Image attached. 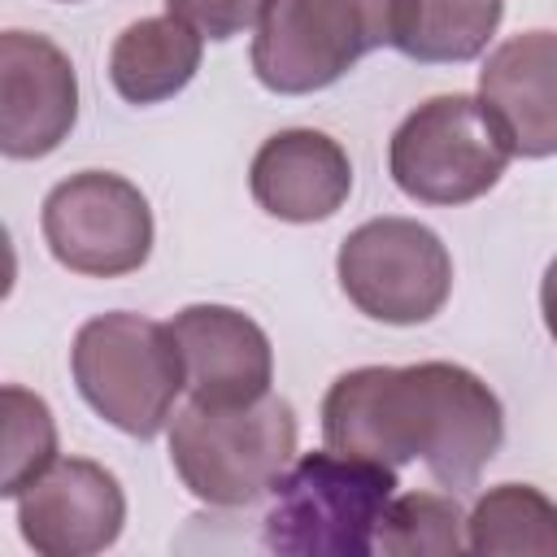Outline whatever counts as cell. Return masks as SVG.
<instances>
[{"label": "cell", "mask_w": 557, "mask_h": 557, "mask_svg": "<svg viewBox=\"0 0 557 557\" xmlns=\"http://www.w3.org/2000/svg\"><path fill=\"white\" fill-rule=\"evenodd\" d=\"M392 17L396 0H274L252 39V74L278 96L322 91L392 44Z\"/></svg>", "instance_id": "cell-6"}, {"label": "cell", "mask_w": 557, "mask_h": 557, "mask_svg": "<svg viewBox=\"0 0 557 557\" xmlns=\"http://www.w3.org/2000/svg\"><path fill=\"white\" fill-rule=\"evenodd\" d=\"M505 17V0H396L392 48L422 65L474 61Z\"/></svg>", "instance_id": "cell-15"}, {"label": "cell", "mask_w": 557, "mask_h": 557, "mask_svg": "<svg viewBox=\"0 0 557 557\" xmlns=\"http://www.w3.org/2000/svg\"><path fill=\"white\" fill-rule=\"evenodd\" d=\"M61 4H74V0H61Z\"/></svg>", "instance_id": "cell-21"}, {"label": "cell", "mask_w": 557, "mask_h": 557, "mask_svg": "<svg viewBox=\"0 0 557 557\" xmlns=\"http://www.w3.org/2000/svg\"><path fill=\"white\" fill-rule=\"evenodd\" d=\"M78 396L117 431L152 440L165 431L178 392L187 387L183 352L170 322L144 313H100L78 326L70 348Z\"/></svg>", "instance_id": "cell-4"}, {"label": "cell", "mask_w": 557, "mask_h": 557, "mask_svg": "<svg viewBox=\"0 0 557 557\" xmlns=\"http://www.w3.org/2000/svg\"><path fill=\"white\" fill-rule=\"evenodd\" d=\"M57 461V422L44 396L9 383L4 387V466L0 496L17 500Z\"/></svg>", "instance_id": "cell-18"}, {"label": "cell", "mask_w": 557, "mask_h": 557, "mask_svg": "<svg viewBox=\"0 0 557 557\" xmlns=\"http://www.w3.org/2000/svg\"><path fill=\"white\" fill-rule=\"evenodd\" d=\"M513 148L483 100L431 96L422 100L387 144L392 183L418 205H470L487 196Z\"/></svg>", "instance_id": "cell-5"}, {"label": "cell", "mask_w": 557, "mask_h": 557, "mask_svg": "<svg viewBox=\"0 0 557 557\" xmlns=\"http://www.w3.org/2000/svg\"><path fill=\"white\" fill-rule=\"evenodd\" d=\"M17 527L44 557H91L117 544L126 527V492L100 461L57 457L17 496Z\"/></svg>", "instance_id": "cell-10"}, {"label": "cell", "mask_w": 557, "mask_h": 557, "mask_svg": "<svg viewBox=\"0 0 557 557\" xmlns=\"http://www.w3.org/2000/svg\"><path fill=\"white\" fill-rule=\"evenodd\" d=\"M540 313H544V326H548V335L557 344V257L548 261V270L540 278Z\"/></svg>", "instance_id": "cell-20"}, {"label": "cell", "mask_w": 557, "mask_h": 557, "mask_svg": "<svg viewBox=\"0 0 557 557\" xmlns=\"http://www.w3.org/2000/svg\"><path fill=\"white\" fill-rule=\"evenodd\" d=\"M322 440L383 466L422 461L440 487L470 492L505 440L496 392L466 366H357L322 396Z\"/></svg>", "instance_id": "cell-1"}, {"label": "cell", "mask_w": 557, "mask_h": 557, "mask_svg": "<svg viewBox=\"0 0 557 557\" xmlns=\"http://www.w3.org/2000/svg\"><path fill=\"white\" fill-rule=\"evenodd\" d=\"M78 122L74 61L30 30L0 35V152L9 161H39L57 152Z\"/></svg>", "instance_id": "cell-9"}, {"label": "cell", "mask_w": 557, "mask_h": 557, "mask_svg": "<svg viewBox=\"0 0 557 557\" xmlns=\"http://www.w3.org/2000/svg\"><path fill=\"white\" fill-rule=\"evenodd\" d=\"M44 244L48 252L87 278L135 274L152 252L148 196L109 170H78L44 196Z\"/></svg>", "instance_id": "cell-8"}, {"label": "cell", "mask_w": 557, "mask_h": 557, "mask_svg": "<svg viewBox=\"0 0 557 557\" xmlns=\"http://www.w3.org/2000/svg\"><path fill=\"white\" fill-rule=\"evenodd\" d=\"M379 553L392 557H453V553H470L466 544V513L457 505V496H440V492H409V496H392L379 535H374Z\"/></svg>", "instance_id": "cell-17"}, {"label": "cell", "mask_w": 557, "mask_h": 557, "mask_svg": "<svg viewBox=\"0 0 557 557\" xmlns=\"http://www.w3.org/2000/svg\"><path fill=\"white\" fill-rule=\"evenodd\" d=\"M296 409L265 392L248 405H200L174 413L170 461L183 487L213 509L261 500L296 461Z\"/></svg>", "instance_id": "cell-3"}, {"label": "cell", "mask_w": 557, "mask_h": 557, "mask_svg": "<svg viewBox=\"0 0 557 557\" xmlns=\"http://www.w3.org/2000/svg\"><path fill=\"white\" fill-rule=\"evenodd\" d=\"M183 352L187 392L200 405H248L274 383L265 331L231 305H187L170 322Z\"/></svg>", "instance_id": "cell-11"}, {"label": "cell", "mask_w": 557, "mask_h": 557, "mask_svg": "<svg viewBox=\"0 0 557 557\" xmlns=\"http://www.w3.org/2000/svg\"><path fill=\"white\" fill-rule=\"evenodd\" d=\"M466 544L479 557H557V500H548L531 483H496L466 513Z\"/></svg>", "instance_id": "cell-16"}, {"label": "cell", "mask_w": 557, "mask_h": 557, "mask_svg": "<svg viewBox=\"0 0 557 557\" xmlns=\"http://www.w3.org/2000/svg\"><path fill=\"white\" fill-rule=\"evenodd\" d=\"M270 4L274 0H165V9L174 17H183L187 26H196L209 39H235L248 26H261Z\"/></svg>", "instance_id": "cell-19"}, {"label": "cell", "mask_w": 557, "mask_h": 557, "mask_svg": "<svg viewBox=\"0 0 557 557\" xmlns=\"http://www.w3.org/2000/svg\"><path fill=\"white\" fill-rule=\"evenodd\" d=\"M205 35L183 17H139L109 52V83L126 104H161L178 96L200 70Z\"/></svg>", "instance_id": "cell-14"}, {"label": "cell", "mask_w": 557, "mask_h": 557, "mask_svg": "<svg viewBox=\"0 0 557 557\" xmlns=\"http://www.w3.org/2000/svg\"><path fill=\"white\" fill-rule=\"evenodd\" d=\"M248 191L278 222H326L352 191V161L326 131H274L248 165Z\"/></svg>", "instance_id": "cell-12"}, {"label": "cell", "mask_w": 557, "mask_h": 557, "mask_svg": "<svg viewBox=\"0 0 557 557\" xmlns=\"http://www.w3.org/2000/svg\"><path fill=\"white\" fill-rule=\"evenodd\" d=\"M335 274L344 296L374 322H431L453 292V257L444 239L413 218H370L344 235Z\"/></svg>", "instance_id": "cell-7"}, {"label": "cell", "mask_w": 557, "mask_h": 557, "mask_svg": "<svg viewBox=\"0 0 557 557\" xmlns=\"http://www.w3.org/2000/svg\"><path fill=\"white\" fill-rule=\"evenodd\" d=\"M479 100L505 131L513 157L557 152V30H522L487 52Z\"/></svg>", "instance_id": "cell-13"}, {"label": "cell", "mask_w": 557, "mask_h": 557, "mask_svg": "<svg viewBox=\"0 0 557 557\" xmlns=\"http://www.w3.org/2000/svg\"><path fill=\"white\" fill-rule=\"evenodd\" d=\"M265 548L283 557H366L396 496V470L352 453H300L270 487Z\"/></svg>", "instance_id": "cell-2"}]
</instances>
